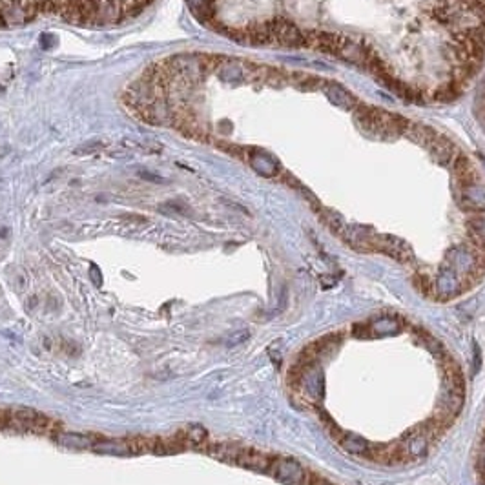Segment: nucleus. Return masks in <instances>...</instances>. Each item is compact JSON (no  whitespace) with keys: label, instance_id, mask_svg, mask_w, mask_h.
<instances>
[{"label":"nucleus","instance_id":"nucleus-5","mask_svg":"<svg viewBox=\"0 0 485 485\" xmlns=\"http://www.w3.org/2000/svg\"><path fill=\"white\" fill-rule=\"evenodd\" d=\"M433 283H435L436 294L444 297V300H451V297H454L456 294H460V292H462V288H463V285H462V281H460V277H458L456 270L449 267V265L440 270L438 277H436Z\"/></svg>","mask_w":485,"mask_h":485},{"label":"nucleus","instance_id":"nucleus-12","mask_svg":"<svg viewBox=\"0 0 485 485\" xmlns=\"http://www.w3.org/2000/svg\"><path fill=\"white\" fill-rule=\"evenodd\" d=\"M210 456H213L216 460H221V462H232L236 463L237 456L241 454L243 449L236 444H227V442H219V444H208L204 447Z\"/></svg>","mask_w":485,"mask_h":485},{"label":"nucleus","instance_id":"nucleus-9","mask_svg":"<svg viewBox=\"0 0 485 485\" xmlns=\"http://www.w3.org/2000/svg\"><path fill=\"white\" fill-rule=\"evenodd\" d=\"M460 204L463 210H472V212H484L485 210V188L484 186L472 185L462 188L460 194Z\"/></svg>","mask_w":485,"mask_h":485},{"label":"nucleus","instance_id":"nucleus-16","mask_svg":"<svg viewBox=\"0 0 485 485\" xmlns=\"http://www.w3.org/2000/svg\"><path fill=\"white\" fill-rule=\"evenodd\" d=\"M327 97L330 99V101H332L334 104H337V106H342L343 110H354L358 102H360L356 97H354V95H351V93L346 92L345 88H342V86H337V84H332V86H328V88H327Z\"/></svg>","mask_w":485,"mask_h":485},{"label":"nucleus","instance_id":"nucleus-14","mask_svg":"<svg viewBox=\"0 0 485 485\" xmlns=\"http://www.w3.org/2000/svg\"><path fill=\"white\" fill-rule=\"evenodd\" d=\"M120 13H122V4H120L119 0H99L95 24L115 22Z\"/></svg>","mask_w":485,"mask_h":485},{"label":"nucleus","instance_id":"nucleus-22","mask_svg":"<svg viewBox=\"0 0 485 485\" xmlns=\"http://www.w3.org/2000/svg\"><path fill=\"white\" fill-rule=\"evenodd\" d=\"M318 485H330V484H327V482H319Z\"/></svg>","mask_w":485,"mask_h":485},{"label":"nucleus","instance_id":"nucleus-3","mask_svg":"<svg viewBox=\"0 0 485 485\" xmlns=\"http://www.w3.org/2000/svg\"><path fill=\"white\" fill-rule=\"evenodd\" d=\"M296 369V367H294ZM297 387L312 402H321L325 398V376L318 363L297 367Z\"/></svg>","mask_w":485,"mask_h":485},{"label":"nucleus","instance_id":"nucleus-19","mask_svg":"<svg viewBox=\"0 0 485 485\" xmlns=\"http://www.w3.org/2000/svg\"><path fill=\"white\" fill-rule=\"evenodd\" d=\"M467 227L471 230L472 241L476 246H485V216H475L469 219Z\"/></svg>","mask_w":485,"mask_h":485},{"label":"nucleus","instance_id":"nucleus-13","mask_svg":"<svg viewBox=\"0 0 485 485\" xmlns=\"http://www.w3.org/2000/svg\"><path fill=\"white\" fill-rule=\"evenodd\" d=\"M250 164H252V168H254L255 171H259L261 176L268 177L276 176L277 170H279L277 162L274 161L270 155L261 152V150H252V152H250Z\"/></svg>","mask_w":485,"mask_h":485},{"label":"nucleus","instance_id":"nucleus-2","mask_svg":"<svg viewBox=\"0 0 485 485\" xmlns=\"http://www.w3.org/2000/svg\"><path fill=\"white\" fill-rule=\"evenodd\" d=\"M0 423L6 429L19 433H44L48 429V418L35 411H11L0 414Z\"/></svg>","mask_w":485,"mask_h":485},{"label":"nucleus","instance_id":"nucleus-7","mask_svg":"<svg viewBox=\"0 0 485 485\" xmlns=\"http://www.w3.org/2000/svg\"><path fill=\"white\" fill-rule=\"evenodd\" d=\"M429 148L430 152H433V155H435L442 164H451V167H453V162L456 161V157L460 155V150H458L456 144L440 134L430 141Z\"/></svg>","mask_w":485,"mask_h":485},{"label":"nucleus","instance_id":"nucleus-11","mask_svg":"<svg viewBox=\"0 0 485 485\" xmlns=\"http://www.w3.org/2000/svg\"><path fill=\"white\" fill-rule=\"evenodd\" d=\"M92 449L95 453L108 454V456H129L132 454L128 440H102V442H95Z\"/></svg>","mask_w":485,"mask_h":485},{"label":"nucleus","instance_id":"nucleus-4","mask_svg":"<svg viewBox=\"0 0 485 485\" xmlns=\"http://www.w3.org/2000/svg\"><path fill=\"white\" fill-rule=\"evenodd\" d=\"M268 472L285 485H303L307 478L303 465L292 458H272Z\"/></svg>","mask_w":485,"mask_h":485},{"label":"nucleus","instance_id":"nucleus-6","mask_svg":"<svg viewBox=\"0 0 485 485\" xmlns=\"http://www.w3.org/2000/svg\"><path fill=\"white\" fill-rule=\"evenodd\" d=\"M400 447H402V453L405 454V456H427V453H429V435L426 433V429L418 427L416 430H412L411 435L405 436V440H403Z\"/></svg>","mask_w":485,"mask_h":485},{"label":"nucleus","instance_id":"nucleus-21","mask_svg":"<svg viewBox=\"0 0 485 485\" xmlns=\"http://www.w3.org/2000/svg\"><path fill=\"white\" fill-rule=\"evenodd\" d=\"M482 367V354H480V349H478V345H475V372H478Z\"/></svg>","mask_w":485,"mask_h":485},{"label":"nucleus","instance_id":"nucleus-17","mask_svg":"<svg viewBox=\"0 0 485 485\" xmlns=\"http://www.w3.org/2000/svg\"><path fill=\"white\" fill-rule=\"evenodd\" d=\"M55 440L59 445L69 449H88L93 445L88 436L77 435V433H57Z\"/></svg>","mask_w":485,"mask_h":485},{"label":"nucleus","instance_id":"nucleus-1","mask_svg":"<svg viewBox=\"0 0 485 485\" xmlns=\"http://www.w3.org/2000/svg\"><path fill=\"white\" fill-rule=\"evenodd\" d=\"M0 15L8 26H24L41 15V0H0Z\"/></svg>","mask_w":485,"mask_h":485},{"label":"nucleus","instance_id":"nucleus-20","mask_svg":"<svg viewBox=\"0 0 485 485\" xmlns=\"http://www.w3.org/2000/svg\"><path fill=\"white\" fill-rule=\"evenodd\" d=\"M478 465H480L482 471L485 472V440H484V444H482V447H480V453H478Z\"/></svg>","mask_w":485,"mask_h":485},{"label":"nucleus","instance_id":"nucleus-8","mask_svg":"<svg viewBox=\"0 0 485 485\" xmlns=\"http://www.w3.org/2000/svg\"><path fill=\"white\" fill-rule=\"evenodd\" d=\"M236 463L239 467L250 469V471L268 472L270 463H272V458H268L267 454L258 453V451H252V449H243L239 456H237Z\"/></svg>","mask_w":485,"mask_h":485},{"label":"nucleus","instance_id":"nucleus-18","mask_svg":"<svg viewBox=\"0 0 485 485\" xmlns=\"http://www.w3.org/2000/svg\"><path fill=\"white\" fill-rule=\"evenodd\" d=\"M402 327H400V321L394 318H379L376 319L374 323L370 325V332L374 336H396L400 334Z\"/></svg>","mask_w":485,"mask_h":485},{"label":"nucleus","instance_id":"nucleus-10","mask_svg":"<svg viewBox=\"0 0 485 485\" xmlns=\"http://www.w3.org/2000/svg\"><path fill=\"white\" fill-rule=\"evenodd\" d=\"M177 440L185 449H204L208 445V435L204 427L201 426H190L183 429L177 435Z\"/></svg>","mask_w":485,"mask_h":485},{"label":"nucleus","instance_id":"nucleus-15","mask_svg":"<svg viewBox=\"0 0 485 485\" xmlns=\"http://www.w3.org/2000/svg\"><path fill=\"white\" fill-rule=\"evenodd\" d=\"M339 445L345 449L346 453L356 454V456H365V454L370 453L369 442L365 438H361L360 435H354V433H342Z\"/></svg>","mask_w":485,"mask_h":485}]
</instances>
